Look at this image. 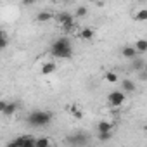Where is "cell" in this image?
I'll list each match as a JSON object with an SVG mask.
<instances>
[{
  "label": "cell",
  "instance_id": "22",
  "mask_svg": "<svg viewBox=\"0 0 147 147\" xmlns=\"http://www.w3.org/2000/svg\"><path fill=\"white\" fill-rule=\"evenodd\" d=\"M5 106H7V102H5V100H2V99H0V113H4Z\"/></svg>",
  "mask_w": 147,
  "mask_h": 147
},
{
  "label": "cell",
  "instance_id": "17",
  "mask_svg": "<svg viewBox=\"0 0 147 147\" xmlns=\"http://www.w3.org/2000/svg\"><path fill=\"white\" fill-rule=\"evenodd\" d=\"M104 78H106V82H107V83H118V82H119L118 75H116V73H113V71H107Z\"/></svg>",
  "mask_w": 147,
  "mask_h": 147
},
{
  "label": "cell",
  "instance_id": "10",
  "mask_svg": "<svg viewBox=\"0 0 147 147\" xmlns=\"http://www.w3.org/2000/svg\"><path fill=\"white\" fill-rule=\"evenodd\" d=\"M55 62H45L42 66V75H52V73L55 71Z\"/></svg>",
  "mask_w": 147,
  "mask_h": 147
},
{
  "label": "cell",
  "instance_id": "16",
  "mask_svg": "<svg viewBox=\"0 0 147 147\" xmlns=\"http://www.w3.org/2000/svg\"><path fill=\"white\" fill-rule=\"evenodd\" d=\"M69 113H71L73 118H76V119H82V118H83V111H82L78 106H71V107H69Z\"/></svg>",
  "mask_w": 147,
  "mask_h": 147
},
{
  "label": "cell",
  "instance_id": "11",
  "mask_svg": "<svg viewBox=\"0 0 147 147\" xmlns=\"http://www.w3.org/2000/svg\"><path fill=\"white\" fill-rule=\"evenodd\" d=\"M144 67H145L144 59L135 57V59H133V62H131V69H133V71H144Z\"/></svg>",
  "mask_w": 147,
  "mask_h": 147
},
{
  "label": "cell",
  "instance_id": "4",
  "mask_svg": "<svg viewBox=\"0 0 147 147\" xmlns=\"http://www.w3.org/2000/svg\"><path fill=\"white\" fill-rule=\"evenodd\" d=\"M57 21L61 23V26L64 28V30H73V26H75V18H73V14H69V12H61L59 16H57Z\"/></svg>",
  "mask_w": 147,
  "mask_h": 147
},
{
  "label": "cell",
  "instance_id": "19",
  "mask_svg": "<svg viewBox=\"0 0 147 147\" xmlns=\"http://www.w3.org/2000/svg\"><path fill=\"white\" fill-rule=\"evenodd\" d=\"M87 138H85V135L83 133H78V135H75V137H71V142H75V144H83Z\"/></svg>",
  "mask_w": 147,
  "mask_h": 147
},
{
  "label": "cell",
  "instance_id": "21",
  "mask_svg": "<svg viewBox=\"0 0 147 147\" xmlns=\"http://www.w3.org/2000/svg\"><path fill=\"white\" fill-rule=\"evenodd\" d=\"M87 12H88V9H87L85 5H80V7L76 9V16H78V18H83V16H87Z\"/></svg>",
  "mask_w": 147,
  "mask_h": 147
},
{
  "label": "cell",
  "instance_id": "1",
  "mask_svg": "<svg viewBox=\"0 0 147 147\" xmlns=\"http://www.w3.org/2000/svg\"><path fill=\"white\" fill-rule=\"evenodd\" d=\"M50 54L57 59H69L73 55V45H71V40L66 38V36H61L57 38L52 47H50Z\"/></svg>",
  "mask_w": 147,
  "mask_h": 147
},
{
  "label": "cell",
  "instance_id": "15",
  "mask_svg": "<svg viewBox=\"0 0 147 147\" xmlns=\"http://www.w3.org/2000/svg\"><path fill=\"white\" fill-rule=\"evenodd\" d=\"M50 19H52V14L47 12V11H42V12L36 14V21H38V23H47V21H50Z\"/></svg>",
  "mask_w": 147,
  "mask_h": 147
},
{
  "label": "cell",
  "instance_id": "7",
  "mask_svg": "<svg viewBox=\"0 0 147 147\" xmlns=\"http://www.w3.org/2000/svg\"><path fill=\"white\" fill-rule=\"evenodd\" d=\"M133 49H135L137 54H145V52H147V40H145V38L137 40L135 45H133Z\"/></svg>",
  "mask_w": 147,
  "mask_h": 147
},
{
  "label": "cell",
  "instance_id": "18",
  "mask_svg": "<svg viewBox=\"0 0 147 147\" xmlns=\"http://www.w3.org/2000/svg\"><path fill=\"white\" fill-rule=\"evenodd\" d=\"M135 19H137V21H147V9H140V11L135 14Z\"/></svg>",
  "mask_w": 147,
  "mask_h": 147
},
{
  "label": "cell",
  "instance_id": "3",
  "mask_svg": "<svg viewBox=\"0 0 147 147\" xmlns=\"http://www.w3.org/2000/svg\"><path fill=\"white\" fill-rule=\"evenodd\" d=\"M125 99H126L125 94L119 92V90H114V92H111V94L107 95V102H109V106H113V107H119V106H123Z\"/></svg>",
  "mask_w": 147,
  "mask_h": 147
},
{
  "label": "cell",
  "instance_id": "23",
  "mask_svg": "<svg viewBox=\"0 0 147 147\" xmlns=\"http://www.w3.org/2000/svg\"><path fill=\"white\" fill-rule=\"evenodd\" d=\"M5 147H18V144H16V142H14V140H12V142H9V144H7V145H5Z\"/></svg>",
  "mask_w": 147,
  "mask_h": 147
},
{
  "label": "cell",
  "instance_id": "14",
  "mask_svg": "<svg viewBox=\"0 0 147 147\" xmlns=\"http://www.w3.org/2000/svg\"><path fill=\"white\" fill-rule=\"evenodd\" d=\"M35 147H52L50 144V138L49 137H40L35 140Z\"/></svg>",
  "mask_w": 147,
  "mask_h": 147
},
{
  "label": "cell",
  "instance_id": "5",
  "mask_svg": "<svg viewBox=\"0 0 147 147\" xmlns=\"http://www.w3.org/2000/svg\"><path fill=\"white\" fill-rule=\"evenodd\" d=\"M35 137L33 135H19L14 138V142L18 144V147H35Z\"/></svg>",
  "mask_w": 147,
  "mask_h": 147
},
{
  "label": "cell",
  "instance_id": "2",
  "mask_svg": "<svg viewBox=\"0 0 147 147\" xmlns=\"http://www.w3.org/2000/svg\"><path fill=\"white\" fill-rule=\"evenodd\" d=\"M26 121L31 125V126H36V128H42V126H47L50 121H52V113L49 111H31L26 118Z\"/></svg>",
  "mask_w": 147,
  "mask_h": 147
},
{
  "label": "cell",
  "instance_id": "13",
  "mask_svg": "<svg viewBox=\"0 0 147 147\" xmlns=\"http://www.w3.org/2000/svg\"><path fill=\"white\" fill-rule=\"evenodd\" d=\"M97 130H99V133L111 131V130H113V123H109V121H99V125H97Z\"/></svg>",
  "mask_w": 147,
  "mask_h": 147
},
{
  "label": "cell",
  "instance_id": "24",
  "mask_svg": "<svg viewBox=\"0 0 147 147\" xmlns=\"http://www.w3.org/2000/svg\"><path fill=\"white\" fill-rule=\"evenodd\" d=\"M2 40H5V33H4V31H0V42H2Z\"/></svg>",
  "mask_w": 147,
  "mask_h": 147
},
{
  "label": "cell",
  "instance_id": "8",
  "mask_svg": "<svg viewBox=\"0 0 147 147\" xmlns=\"http://www.w3.org/2000/svg\"><path fill=\"white\" fill-rule=\"evenodd\" d=\"M18 107H19L18 102H7V106H5V109H4L2 114H5V116H12V114H16Z\"/></svg>",
  "mask_w": 147,
  "mask_h": 147
},
{
  "label": "cell",
  "instance_id": "9",
  "mask_svg": "<svg viewBox=\"0 0 147 147\" xmlns=\"http://www.w3.org/2000/svg\"><path fill=\"white\" fill-rule=\"evenodd\" d=\"M94 35H95V33H94L92 28H83V30L80 31V38H82V40H87V42H90V40L94 38Z\"/></svg>",
  "mask_w": 147,
  "mask_h": 147
},
{
  "label": "cell",
  "instance_id": "20",
  "mask_svg": "<svg viewBox=\"0 0 147 147\" xmlns=\"http://www.w3.org/2000/svg\"><path fill=\"white\" fill-rule=\"evenodd\" d=\"M111 137H113V133H111V131L99 133V140H100V142H107V140H111Z\"/></svg>",
  "mask_w": 147,
  "mask_h": 147
},
{
  "label": "cell",
  "instance_id": "6",
  "mask_svg": "<svg viewBox=\"0 0 147 147\" xmlns=\"http://www.w3.org/2000/svg\"><path fill=\"white\" fill-rule=\"evenodd\" d=\"M121 55L125 57V59H135V57H138V54L135 52V49L131 47V45H126V47H123V50H121Z\"/></svg>",
  "mask_w": 147,
  "mask_h": 147
},
{
  "label": "cell",
  "instance_id": "12",
  "mask_svg": "<svg viewBox=\"0 0 147 147\" xmlns=\"http://www.w3.org/2000/svg\"><path fill=\"white\" fill-rule=\"evenodd\" d=\"M121 88H123V94H125V92H135L137 87H135V83L131 80H123L121 82Z\"/></svg>",
  "mask_w": 147,
  "mask_h": 147
}]
</instances>
